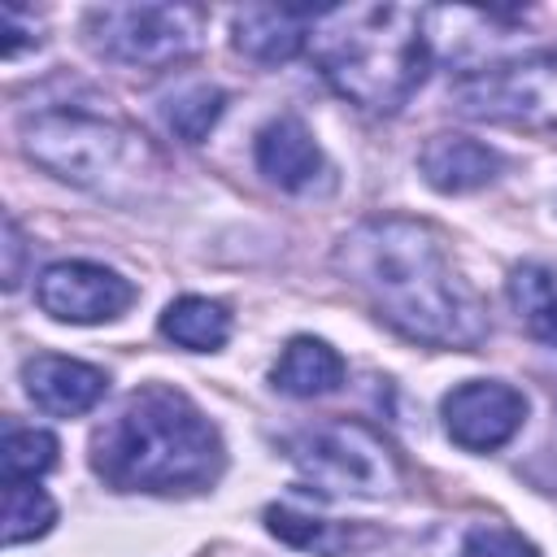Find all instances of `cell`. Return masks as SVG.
<instances>
[{
    "mask_svg": "<svg viewBox=\"0 0 557 557\" xmlns=\"http://www.w3.org/2000/svg\"><path fill=\"white\" fill-rule=\"evenodd\" d=\"M335 270L392 322L405 339L431 348H479L487 339V309L457 274L444 239L413 218H366L339 248Z\"/></svg>",
    "mask_w": 557,
    "mask_h": 557,
    "instance_id": "6da1fadb",
    "label": "cell"
},
{
    "mask_svg": "<svg viewBox=\"0 0 557 557\" xmlns=\"http://www.w3.org/2000/svg\"><path fill=\"white\" fill-rule=\"evenodd\" d=\"M226 466L218 426L174 387H135L91 435V470L117 492H200Z\"/></svg>",
    "mask_w": 557,
    "mask_h": 557,
    "instance_id": "7a4b0ae2",
    "label": "cell"
},
{
    "mask_svg": "<svg viewBox=\"0 0 557 557\" xmlns=\"http://www.w3.org/2000/svg\"><path fill=\"white\" fill-rule=\"evenodd\" d=\"M309 52L326 83L366 113H400L431 65L422 13L405 4L322 9Z\"/></svg>",
    "mask_w": 557,
    "mask_h": 557,
    "instance_id": "3957f363",
    "label": "cell"
},
{
    "mask_svg": "<svg viewBox=\"0 0 557 557\" xmlns=\"http://www.w3.org/2000/svg\"><path fill=\"white\" fill-rule=\"evenodd\" d=\"M22 144L57 178L117 205L152 196L165 174L161 152L139 131L78 113V109H48L26 117Z\"/></svg>",
    "mask_w": 557,
    "mask_h": 557,
    "instance_id": "277c9868",
    "label": "cell"
},
{
    "mask_svg": "<svg viewBox=\"0 0 557 557\" xmlns=\"http://www.w3.org/2000/svg\"><path fill=\"white\" fill-rule=\"evenodd\" d=\"M83 35L91 52L117 65L157 70L191 57L205 39V9L191 4H100L87 13Z\"/></svg>",
    "mask_w": 557,
    "mask_h": 557,
    "instance_id": "5b68a950",
    "label": "cell"
},
{
    "mask_svg": "<svg viewBox=\"0 0 557 557\" xmlns=\"http://www.w3.org/2000/svg\"><path fill=\"white\" fill-rule=\"evenodd\" d=\"M292 461L331 496H387L400 487V461L392 444L352 418L300 431L292 440Z\"/></svg>",
    "mask_w": 557,
    "mask_h": 557,
    "instance_id": "8992f818",
    "label": "cell"
},
{
    "mask_svg": "<svg viewBox=\"0 0 557 557\" xmlns=\"http://www.w3.org/2000/svg\"><path fill=\"white\" fill-rule=\"evenodd\" d=\"M453 109L479 122H505L527 131H557V52H540L509 65L466 74L448 91Z\"/></svg>",
    "mask_w": 557,
    "mask_h": 557,
    "instance_id": "52a82bcc",
    "label": "cell"
},
{
    "mask_svg": "<svg viewBox=\"0 0 557 557\" xmlns=\"http://www.w3.org/2000/svg\"><path fill=\"white\" fill-rule=\"evenodd\" d=\"M35 300L57 322L91 326V322H109V318L126 313L131 300H135V287H131V278H122L109 265H96V261H57V265H48L39 274Z\"/></svg>",
    "mask_w": 557,
    "mask_h": 557,
    "instance_id": "ba28073f",
    "label": "cell"
},
{
    "mask_svg": "<svg viewBox=\"0 0 557 557\" xmlns=\"http://www.w3.org/2000/svg\"><path fill=\"white\" fill-rule=\"evenodd\" d=\"M444 431L457 448L466 453H496L522 431L527 418V396L500 379H470L453 387L440 405Z\"/></svg>",
    "mask_w": 557,
    "mask_h": 557,
    "instance_id": "9c48e42d",
    "label": "cell"
},
{
    "mask_svg": "<svg viewBox=\"0 0 557 557\" xmlns=\"http://www.w3.org/2000/svg\"><path fill=\"white\" fill-rule=\"evenodd\" d=\"M22 383H26V396L52 413V418H74V413H87L104 387H109V374L100 366H87V361H74V357H57V352H39L22 366Z\"/></svg>",
    "mask_w": 557,
    "mask_h": 557,
    "instance_id": "30bf717a",
    "label": "cell"
},
{
    "mask_svg": "<svg viewBox=\"0 0 557 557\" xmlns=\"http://www.w3.org/2000/svg\"><path fill=\"white\" fill-rule=\"evenodd\" d=\"M322 9H287V4H248L235 13V48L252 57L257 65H283L292 61L318 26Z\"/></svg>",
    "mask_w": 557,
    "mask_h": 557,
    "instance_id": "8fae6325",
    "label": "cell"
},
{
    "mask_svg": "<svg viewBox=\"0 0 557 557\" xmlns=\"http://www.w3.org/2000/svg\"><path fill=\"white\" fill-rule=\"evenodd\" d=\"M257 170L283 187V191H305L322 174V148L313 131L296 113H278L257 131Z\"/></svg>",
    "mask_w": 557,
    "mask_h": 557,
    "instance_id": "7c38bea8",
    "label": "cell"
},
{
    "mask_svg": "<svg viewBox=\"0 0 557 557\" xmlns=\"http://www.w3.org/2000/svg\"><path fill=\"white\" fill-rule=\"evenodd\" d=\"M418 170L435 191H474L500 174V152L466 135H435L422 144Z\"/></svg>",
    "mask_w": 557,
    "mask_h": 557,
    "instance_id": "4fadbf2b",
    "label": "cell"
},
{
    "mask_svg": "<svg viewBox=\"0 0 557 557\" xmlns=\"http://www.w3.org/2000/svg\"><path fill=\"white\" fill-rule=\"evenodd\" d=\"M270 383L283 392V396H296V400H313V396H326L344 383V357L326 344V339H313V335H296L287 339V348L278 352L274 370H270Z\"/></svg>",
    "mask_w": 557,
    "mask_h": 557,
    "instance_id": "5bb4252c",
    "label": "cell"
},
{
    "mask_svg": "<svg viewBox=\"0 0 557 557\" xmlns=\"http://www.w3.org/2000/svg\"><path fill=\"white\" fill-rule=\"evenodd\" d=\"M161 335L191 352H213L231 339V313L209 296H178L161 313Z\"/></svg>",
    "mask_w": 557,
    "mask_h": 557,
    "instance_id": "9a60e30c",
    "label": "cell"
},
{
    "mask_svg": "<svg viewBox=\"0 0 557 557\" xmlns=\"http://www.w3.org/2000/svg\"><path fill=\"white\" fill-rule=\"evenodd\" d=\"M57 466V435L39 426H9L0 444V474L4 483H35Z\"/></svg>",
    "mask_w": 557,
    "mask_h": 557,
    "instance_id": "2e32d148",
    "label": "cell"
},
{
    "mask_svg": "<svg viewBox=\"0 0 557 557\" xmlns=\"http://www.w3.org/2000/svg\"><path fill=\"white\" fill-rule=\"evenodd\" d=\"M222 109H226V96H222V87H209V83H191V87H178L170 100H165V126L183 139V144H200L209 131H213V122L222 117Z\"/></svg>",
    "mask_w": 557,
    "mask_h": 557,
    "instance_id": "e0dca14e",
    "label": "cell"
},
{
    "mask_svg": "<svg viewBox=\"0 0 557 557\" xmlns=\"http://www.w3.org/2000/svg\"><path fill=\"white\" fill-rule=\"evenodd\" d=\"M57 522V505L35 483H4V544H26L48 535Z\"/></svg>",
    "mask_w": 557,
    "mask_h": 557,
    "instance_id": "ac0fdd59",
    "label": "cell"
},
{
    "mask_svg": "<svg viewBox=\"0 0 557 557\" xmlns=\"http://www.w3.org/2000/svg\"><path fill=\"white\" fill-rule=\"evenodd\" d=\"M457 557H540V548H535L522 531H513V527L483 522V527H474V531L461 540Z\"/></svg>",
    "mask_w": 557,
    "mask_h": 557,
    "instance_id": "d6986e66",
    "label": "cell"
},
{
    "mask_svg": "<svg viewBox=\"0 0 557 557\" xmlns=\"http://www.w3.org/2000/svg\"><path fill=\"white\" fill-rule=\"evenodd\" d=\"M265 527H270V535L287 540V544H296V548H313V544H322V535H326V522H318V518H309V513H296V509H287V505H270V509H265Z\"/></svg>",
    "mask_w": 557,
    "mask_h": 557,
    "instance_id": "ffe728a7",
    "label": "cell"
},
{
    "mask_svg": "<svg viewBox=\"0 0 557 557\" xmlns=\"http://www.w3.org/2000/svg\"><path fill=\"white\" fill-rule=\"evenodd\" d=\"M509 296H513V305L531 318L540 305H548V300H553V278H548V270H535V265L518 270V274H513V283H509Z\"/></svg>",
    "mask_w": 557,
    "mask_h": 557,
    "instance_id": "44dd1931",
    "label": "cell"
},
{
    "mask_svg": "<svg viewBox=\"0 0 557 557\" xmlns=\"http://www.w3.org/2000/svg\"><path fill=\"white\" fill-rule=\"evenodd\" d=\"M17 261H22V231L13 218H4V287H17Z\"/></svg>",
    "mask_w": 557,
    "mask_h": 557,
    "instance_id": "7402d4cb",
    "label": "cell"
},
{
    "mask_svg": "<svg viewBox=\"0 0 557 557\" xmlns=\"http://www.w3.org/2000/svg\"><path fill=\"white\" fill-rule=\"evenodd\" d=\"M527 326H531L535 339H544L548 348H557V296H553L548 305H540V309L527 318Z\"/></svg>",
    "mask_w": 557,
    "mask_h": 557,
    "instance_id": "603a6c76",
    "label": "cell"
}]
</instances>
